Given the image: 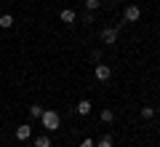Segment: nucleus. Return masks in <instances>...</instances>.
<instances>
[{"instance_id":"1","label":"nucleus","mask_w":160,"mask_h":147,"mask_svg":"<svg viewBox=\"0 0 160 147\" xmlns=\"http://www.w3.org/2000/svg\"><path fill=\"white\" fill-rule=\"evenodd\" d=\"M40 120H43V126H46L48 131H56L59 126H62V118H59V113H56V110H43Z\"/></svg>"},{"instance_id":"2","label":"nucleus","mask_w":160,"mask_h":147,"mask_svg":"<svg viewBox=\"0 0 160 147\" xmlns=\"http://www.w3.org/2000/svg\"><path fill=\"white\" fill-rule=\"evenodd\" d=\"M99 38H102V43L115 45V43H118V29H115V27H104L102 32H99Z\"/></svg>"},{"instance_id":"3","label":"nucleus","mask_w":160,"mask_h":147,"mask_svg":"<svg viewBox=\"0 0 160 147\" xmlns=\"http://www.w3.org/2000/svg\"><path fill=\"white\" fill-rule=\"evenodd\" d=\"M112 78V67H109V64H96V80H109Z\"/></svg>"},{"instance_id":"4","label":"nucleus","mask_w":160,"mask_h":147,"mask_svg":"<svg viewBox=\"0 0 160 147\" xmlns=\"http://www.w3.org/2000/svg\"><path fill=\"white\" fill-rule=\"evenodd\" d=\"M29 136H32V126H29V123L16 126V139H19V142H27Z\"/></svg>"},{"instance_id":"5","label":"nucleus","mask_w":160,"mask_h":147,"mask_svg":"<svg viewBox=\"0 0 160 147\" xmlns=\"http://www.w3.org/2000/svg\"><path fill=\"white\" fill-rule=\"evenodd\" d=\"M59 19H62V22H64V24H69V27H72V24H75V22H78V13H75V11H72V8H64V11H62V13H59Z\"/></svg>"},{"instance_id":"6","label":"nucleus","mask_w":160,"mask_h":147,"mask_svg":"<svg viewBox=\"0 0 160 147\" xmlns=\"http://www.w3.org/2000/svg\"><path fill=\"white\" fill-rule=\"evenodd\" d=\"M123 16H126V22H139V16H142V8H139V6H128Z\"/></svg>"},{"instance_id":"7","label":"nucleus","mask_w":160,"mask_h":147,"mask_svg":"<svg viewBox=\"0 0 160 147\" xmlns=\"http://www.w3.org/2000/svg\"><path fill=\"white\" fill-rule=\"evenodd\" d=\"M75 113L78 115H91V102H88V99H80L78 107H75Z\"/></svg>"},{"instance_id":"8","label":"nucleus","mask_w":160,"mask_h":147,"mask_svg":"<svg viewBox=\"0 0 160 147\" xmlns=\"http://www.w3.org/2000/svg\"><path fill=\"white\" fill-rule=\"evenodd\" d=\"M13 27V16L11 13H3V16H0V29H11Z\"/></svg>"},{"instance_id":"9","label":"nucleus","mask_w":160,"mask_h":147,"mask_svg":"<svg viewBox=\"0 0 160 147\" xmlns=\"http://www.w3.org/2000/svg\"><path fill=\"white\" fill-rule=\"evenodd\" d=\"M99 118H102V123H112V120H115V113H112L109 107H104L102 113H99Z\"/></svg>"},{"instance_id":"10","label":"nucleus","mask_w":160,"mask_h":147,"mask_svg":"<svg viewBox=\"0 0 160 147\" xmlns=\"http://www.w3.org/2000/svg\"><path fill=\"white\" fill-rule=\"evenodd\" d=\"M35 147H53V144H51V136H48V134L38 136V139H35Z\"/></svg>"},{"instance_id":"11","label":"nucleus","mask_w":160,"mask_h":147,"mask_svg":"<svg viewBox=\"0 0 160 147\" xmlns=\"http://www.w3.org/2000/svg\"><path fill=\"white\" fill-rule=\"evenodd\" d=\"M96 147H112V136H109V134H104L102 139L96 142Z\"/></svg>"},{"instance_id":"12","label":"nucleus","mask_w":160,"mask_h":147,"mask_svg":"<svg viewBox=\"0 0 160 147\" xmlns=\"http://www.w3.org/2000/svg\"><path fill=\"white\" fill-rule=\"evenodd\" d=\"M142 118H144V120L155 118V107H142Z\"/></svg>"},{"instance_id":"13","label":"nucleus","mask_w":160,"mask_h":147,"mask_svg":"<svg viewBox=\"0 0 160 147\" xmlns=\"http://www.w3.org/2000/svg\"><path fill=\"white\" fill-rule=\"evenodd\" d=\"M29 115H32V118H40V115H43V107H40V104H32V107H29Z\"/></svg>"},{"instance_id":"14","label":"nucleus","mask_w":160,"mask_h":147,"mask_svg":"<svg viewBox=\"0 0 160 147\" xmlns=\"http://www.w3.org/2000/svg\"><path fill=\"white\" fill-rule=\"evenodd\" d=\"M86 8H88V11H96V8H99V0H86Z\"/></svg>"},{"instance_id":"15","label":"nucleus","mask_w":160,"mask_h":147,"mask_svg":"<svg viewBox=\"0 0 160 147\" xmlns=\"http://www.w3.org/2000/svg\"><path fill=\"white\" fill-rule=\"evenodd\" d=\"M91 62H102V51H99V48H96V51H91Z\"/></svg>"},{"instance_id":"16","label":"nucleus","mask_w":160,"mask_h":147,"mask_svg":"<svg viewBox=\"0 0 160 147\" xmlns=\"http://www.w3.org/2000/svg\"><path fill=\"white\" fill-rule=\"evenodd\" d=\"M80 147H96V142H93V139H83V142H80Z\"/></svg>"},{"instance_id":"17","label":"nucleus","mask_w":160,"mask_h":147,"mask_svg":"<svg viewBox=\"0 0 160 147\" xmlns=\"http://www.w3.org/2000/svg\"><path fill=\"white\" fill-rule=\"evenodd\" d=\"M0 51H3V48H0Z\"/></svg>"}]
</instances>
